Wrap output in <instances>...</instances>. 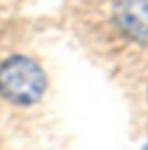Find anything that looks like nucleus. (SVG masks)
Listing matches in <instances>:
<instances>
[{"instance_id":"nucleus-1","label":"nucleus","mask_w":148,"mask_h":150,"mask_svg":"<svg viewBox=\"0 0 148 150\" xmlns=\"http://www.w3.org/2000/svg\"><path fill=\"white\" fill-rule=\"evenodd\" d=\"M47 89L41 65L25 55H12L0 63V96L14 105H33Z\"/></svg>"},{"instance_id":"nucleus-2","label":"nucleus","mask_w":148,"mask_h":150,"mask_svg":"<svg viewBox=\"0 0 148 150\" xmlns=\"http://www.w3.org/2000/svg\"><path fill=\"white\" fill-rule=\"evenodd\" d=\"M126 33L140 43H148V12L142 10H126L122 14Z\"/></svg>"},{"instance_id":"nucleus-3","label":"nucleus","mask_w":148,"mask_h":150,"mask_svg":"<svg viewBox=\"0 0 148 150\" xmlns=\"http://www.w3.org/2000/svg\"><path fill=\"white\" fill-rule=\"evenodd\" d=\"M146 150H148V148H146Z\"/></svg>"}]
</instances>
